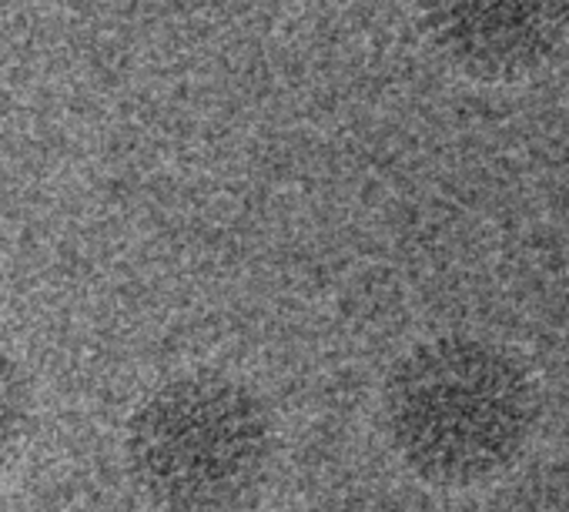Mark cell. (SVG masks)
I'll return each instance as SVG.
<instances>
[{
	"label": "cell",
	"instance_id": "6da1fadb",
	"mask_svg": "<svg viewBox=\"0 0 569 512\" xmlns=\"http://www.w3.org/2000/svg\"><path fill=\"white\" fill-rule=\"evenodd\" d=\"M379 419L412 475L439 489H476L506 475L529 449L539 389L506 345L449 332L396 359Z\"/></svg>",
	"mask_w": 569,
	"mask_h": 512
},
{
	"label": "cell",
	"instance_id": "277c9868",
	"mask_svg": "<svg viewBox=\"0 0 569 512\" xmlns=\"http://www.w3.org/2000/svg\"><path fill=\"white\" fill-rule=\"evenodd\" d=\"M34 429V385L24 365L0 345V469H8Z\"/></svg>",
	"mask_w": 569,
	"mask_h": 512
},
{
	"label": "cell",
	"instance_id": "3957f363",
	"mask_svg": "<svg viewBox=\"0 0 569 512\" xmlns=\"http://www.w3.org/2000/svg\"><path fill=\"white\" fill-rule=\"evenodd\" d=\"M429 44L459 74L509 84L542 71L569 41V0H419Z\"/></svg>",
	"mask_w": 569,
	"mask_h": 512
},
{
	"label": "cell",
	"instance_id": "7a4b0ae2",
	"mask_svg": "<svg viewBox=\"0 0 569 512\" xmlns=\"http://www.w3.org/2000/svg\"><path fill=\"white\" fill-rule=\"evenodd\" d=\"M274 459V422L261 395L218 369L158 382L131 412L124 462L158 512H241Z\"/></svg>",
	"mask_w": 569,
	"mask_h": 512
}]
</instances>
